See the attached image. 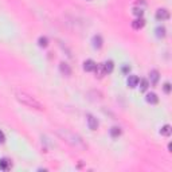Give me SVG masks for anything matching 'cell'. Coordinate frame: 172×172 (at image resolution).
Listing matches in <instances>:
<instances>
[{"label": "cell", "mask_w": 172, "mask_h": 172, "mask_svg": "<svg viewBox=\"0 0 172 172\" xmlns=\"http://www.w3.org/2000/svg\"><path fill=\"white\" fill-rule=\"evenodd\" d=\"M57 133L61 136V138H63L66 142H69L71 147H75V148H78V149H82V151L87 148V145L83 142L82 138L79 137L78 134L73 133V132H70V130H67V129H58Z\"/></svg>", "instance_id": "1"}, {"label": "cell", "mask_w": 172, "mask_h": 172, "mask_svg": "<svg viewBox=\"0 0 172 172\" xmlns=\"http://www.w3.org/2000/svg\"><path fill=\"white\" fill-rule=\"evenodd\" d=\"M15 96H16V100L22 102L23 105H26V106L36 109V110H43V109H45V106H43L35 97H32L31 94L26 93V91H16Z\"/></svg>", "instance_id": "2"}, {"label": "cell", "mask_w": 172, "mask_h": 172, "mask_svg": "<svg viewBox=\"0 0 172 172\" xmlns=\"http://www.w3.org/2000/svg\"><path fill=\"white\" fill-rule=\"evenodd\" d=\"M156 19L162 20V22L170 19V11L166 10V8H159L156 11Z\"/></svg>", "instance_id": "3"}, {"label": "cell", "mask_w": 172, "mask_h": 172, "mask_svg": "<svg viewBox=\"0 0 172 172\" xmlns=\"http://www.w3.org/2000/svg\"><path fill=\"white\" fill-rule=\"evenodd\" d=\"M87 125H89V129L90 130H97L98 128V121L94 116L91 114H87Z\"/></svg>", "instance_id": "4"}, {"label": "cell", "mask_w": 172, "mask_h": 172, "mask_svg": "<svg viewBox=\"0 0 172 172\" xmlns=\"http://www.w3.org/2000/svg\"><path fill=\"white\" fill-rule=\"evenodd\" d=\"M96 67H97V63L93 59H87L83 62V70L85 71H94Z\"/></svg>", "instance_id": "5"}, {"label": "cell", "mask_w": 172, "mask_h": 172, "mask_svg": "<svg viewBox=\"0 0 172 172\" xmlns=\"http://www.w3.org/2000/svg\"><path fill=\"white\" fill-rule=\"evenodd\" d=\"M145 26V20L142 19V18H137V19H134L132 22V28L133 30H140Z\"/></svg>", "instance_id": "6"}, {"label": "cell", "mask_w": 172, "mask_h": 172, "mask_svg": "<svg viewBox=\"0 0 172 172\" xmlns=\"http://www.w3.org/2000/svg\"><path fill=\"white\" fill-rule=\"evenodd\" d=\"M59 70L62 74H65L66 77H70L71 75V69H70V66H69L67 63H65V62H62V63L59 65Z\"/></svg>", "instance_id": "7"}, {"label": "cell", "mask_w": 172, "mask_h": 172, "mask_svg": "<svg viewBox=\"0 0 172 172\" xmlns=\"http://www.w3.org/2000/svg\"><path fill=\"white\" fill-rule=\"evenodd\" d=\"M138 81H140V79H138V77H136V75H129V78H128L126 83H128V86L133 89V87H136L138 85Z\"/></svg>", "instance_id": "8"}, {"label": "cell", "mask_w": 172, "mask_h": 172, "mask_svg": "<svg viewBox=\"0 0 172 172\" xmlns=\"http://www.w3.org/2000/svg\"><path fill=\"white\" fill-rule=\"evenodd\" d=\"M104 66V70H105V74H110L113 71V69H114V63H113V61H106L105 63H102Z\"/></svg>", "instance_id": "9"}, {"label": "cell", "mask_w": 172, "mask_h": 172, "mask_svg": "<svg viewBox=\"0 0 172 172\" xmlns=\"http://www.w3.org/2000/svg\"><path fill=\"white\" fill-rule=\"evenodd\" d=\"M145 100H147V102L148 104H157V102H159V97L156 96L155 93H148L147 96H145Z\"/></svg>", "instance_id": "10"}, {"label": "cell", "mask_w": 172, "mask_h": 172, "mask_svg": "<svg viewBox=\"0 0 172 172\" xmlns=\"http://www.w3.org/2000/svg\"><path fill=\"white\" fill-rule=\"evenodd\" d=\"M102 38H101V35H94L93 36V46H94V49H101L102 47Z\"/></svg>", "instance_id": "11"}, {"label": "cell", "mask_w": 172, "mask_h": 172, "mask_svg": "<svg viewBox=\"0 0 172 172\" xmlns=\"http://www.w3.org/2000/svg\"><path fill=\"white\" fill-rule=\"evenodd\" d=\"M149 78H151L152 85H156L157 81H159V71H157V70H152L151 73H149Z\"/></svg>", "instance_id": "12"}, {"label": "cell", "mask_w": 172, "mask_h": 172, "mask_svg": "<svg viewBox=\"0 0 172 172\" xmlns=\"http://www.w3.org/2000/svg\"><path fill=\"white\" fill-rule=\"evenodd\" d=\"M171 133H172V128H171V125H168V124L167 125H164L162 129H160V134H162V136H167L168 137Z\"/></svg>", "instance_id": "13"}, {"label": "cell", "mask_w": 172, "mask_h": 172, "mask_svg": "<svg viewBox=\"0 0 172 172\" xmlns=\"http://www.w3.org/2000/svg\"><path fill=\"white\" fill-rule=\"evenodd\" d=\"M94 71H96V75L98 77V78H102L104 75H106V74H105L104 66H102V65H97V67L94 69Z\"/></svg>", "instance_id": "14"}, {"label": "cell", "mask_w": 172, "mask_h": 172, "mask_svg": "<svg viewBox=\"0 0 172 172\" xmlns=\"http://www.w3.org/2000/svg\"><path fill=\"white\" fill-rule=\"evenodd\" d=\"M10 160L8 159H0V170L7 171L10 168Z\"/></svg>", "instance_id": "15"}, {"label": "cell", "mask_w": 172, "mask_h": 172, "mask_svg": "<svg viewBox=\"0 0 172 172\" xmlns=\"http://www.w3.org/2000/svg\"><path fill=\"white\" fill-rule=\"evenodd\" d=\"M121 134V129H120L118 126H113L112 129H110V136L113 137V138H117Z\"/></svg>", "instance_id": "16"}, {"label": "cell", "mask_w": 172, "mask_h": 172, "mask_svg": "<svg viewBox=\"0 0 172 172\" xmlns=\"http://www.w3.org/2000/svg\"><path fill=\"white\" fill-rule=\"evenodd\" d=\"M140 82V90L141 91H145L149 87V82H148V79H141V81H138Z\"/></svg>", "instance_id": "17"}, {"label": "cell", "mask_w": 172, "mask_h": 172, "mask_svg": "<svg viewBox=\"0 0 172 172\" xmlns=\"http://www.w3.org/2000/svg\"><path fill=\"white\" fill-rule=\"evenodd\" d=\"M38 45L41 47H47V46H49V39H47L46 36H41V38H39V41H38Z\"/></svg>", "instance_id": "18"}, {"label": "cell", "mask_w": 172, "mask_h": 172, "mask_svg": "<svg viewBox=\"0 0 172 172\" xmlns=\"http://www.w3.org/2000/svg\"><path fill=\"white\" fill-rule=\"evenodd\" d=\"M156 35H157V38H164V36H166V28L157 27L156 28Z\"/></svg>", "instance_id": "19"}, {"label": "cell", "mask_w": 172, "mask_h": 172, "mask_svg": "<svg viewBox=\"0 0 172 172\" xmlns=\"http://www.w3.org/2000/svg\"><path fill=\"white\" fill-rule=\"evenodd\" d=\"M133 14L136 15L137 18H141L142 14H144V11H142L141 8H133Z\"/></svg>", "instance_id": "20"}, {"label": "cell", "mask_w": 172, "mask_h": 172, "mask_svg": "<svg viewBox=\"0 0 172 172\" xmlns=\"http://www.w3.org/2000/svg\"><path fill=\"white\" fill-rule=\"evenodd\" d=\"M163 89H164V91H166L167 94H170L171 93V83L166 82V83H164V86H163Z\"/></svg>", "instance_id": "21"}, {"label": "cell", "mask_w": 172, "mask_h": 172, "mask_svg": "<svg viewBox=\"0 0 172 172\" xmlns=\"http://www.w3.org/2000/svg\"><path fill=\"white\" fill-rule=\"evenodd\" d=\"M4 141H6V136H4V133L0 130V144H3Z\"/></svg>", "instance_id": "22"}, {"label": "cell", "mask_w": 172, "mask_h": 172, "mask_svg": "<svg viewBox=\"0 0 172 172\" xmlns=\"http://www.w3.org/2000/svg\"><path fill=\"white\" fill-rule=\"evenodd\" d=\"M129 71H130L129 66H124V67H122V73H129Z\"/></svg>", "instance_id": "23"}, {"label": "cell", "mask_w": 172, "mask_h": 172, "mask_svg": "<svg viewBox=\"0 0 172 172\" xmlns=\"http://www.w3.org/2000/svg\"><path fill=\"white\" fill-rule=\"evenodd\" d=\"M168 152H172V144H171V142L168 144Z\"/></svg>", "instance_id": "24"}]
</instances>
